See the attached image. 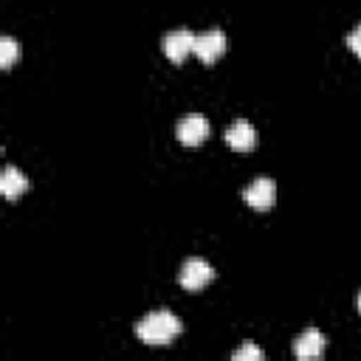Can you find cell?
Instances as JSON below:
<instances>
[{
  "instance_id": "6da1fadb",
  "label": "cell",
  "mask_w": 361,
  "mask_h": 361,
  "mask_svg": "<svg viewBox=\"0 0 361 361\" xmlns=\"http://www.w3.org/2000/svg\"><path fill=\"white\" fill-rule=\"evenodd\" d=\"M178 333H180V319L169 310H152L135 324V336L149 347L169 344Z\"/></svg>"
},
{
  "instance_id": "7a4b0ae2",
  "label": "cell",
  "mask_w": 361,
  "mask_h": 361,
  "mask_svg": "<svg viewBox=\"0 0 361 361\" xmlns=\"http://www.w3.org/2000/svg\"><path fill=\"white\" fill-rule=\"evenodd\" d=\"M212 279H214V268H212L206 259H197V257L186 259V262L180 265V271H178V282H180L186 290H200V288H206Z\"/></svg>"
},
{
  "instance_id": "3957f363",
  "label": "cell",
  "mask_w": 361,
  "mask_h": 361,
  "mask_svg": "<svg viewBox=\"0 0 361 361\" xmlns=\"http://www.w3.org/2000/svg\"><path fill=\"white\" fill-rule=\"evenodd\" d=\"M226 48H228V42H226V34H223L220 28H209V31H203V34L195 39V56H197L203 65L217 62V59L226 54Z\"/></svg>"
},
{
  "instance_id": "277c9868",
  "label": "cell",
  "mask_w": 361,
  "mask_h": 361,
  "mask_svg": "<svg viewBox=\"0 0 361 361\" xmlns=\"http://www.w3.org/2000/svg\"><path fill=\"white\" fill-rule=\"evenodd\" d=\"M195 39H197V37H195L189 28L169 31V34L164 37V54H166V59L175 62V65H180L189 54H195Z\"/></svg>"
},
{
  "instance_id": "5b68a950",
  "label": "cell",
  "mask_w": 361,
  "mask_h": 361,
  "mask_svg": "<svg viewBox=\"0 0 361 361\" xmlns=\"http://www.w3.org/2000/svg\"><path fill=\"white\" fill-rule=\"evenodd\" d=\"M243 200H245L251 209L265 212V209H271V206L276 203V183H274L271 178H257L251 186L243 189Z\"/></svg>"
},
{
  "instance_id": "8992f818",
  "label": "cell",
  "mask_w": 361,
  "mask_h": 361,
  "mask_svg": "<svg viewBox=\"0 0 361 361\" xmlns=\"http://www.w3.org/2000/svg\"><path fill=\"white\" fill-rule=\"evenodd\" d=\"M175 133H178V141H180V144L197 147V144H203V141L209 138L212 127H209V121H206L203 116H195V113H192V116H186V118L178 121Z\"/></svg>"
},
{
  "instance_id": "52a82bcc",
  "label": "cell",
  "mask_w": 361,
  "mask_h": 361,
  "mask_svg": "<svg viewBox=\"0 0 361 361\" xmlns=\"http://www.w3.org/2000/svg\"><path fill=\"white\" fill-rule=\"evenodd\" d=\"M226 144L231 147V149H237V152H248V149H254L257 147V130H254V124H248V121H234L228 130H226Z\"/></svg>"
},
{
  "instance_id": "ba28073f",
  "label": "cell",
  "mask_w": 361,
  "mask_h": 361,
  "mask_svg": "<svg viewBox=\"0 0 361 361\" xmlns=\"http://www.w3.org/2000/svg\"><path fill=\"white\" fill-rule=\"evenodd\" d=\"M293 353H296V358H302V361L319 358V355L324 353V336H322L319 330H305V333L296 338Z\"/></svg>"
},
{
  "instance_id": "9c48e42d",
  "label": "cell",
  "mask_w": 361,
  "mask_h": 361,
  "mask_svg": "<svg viewBox=\"0 0 361 361\" xmlns=\"http://www.w3.org/2000/svg\"><path fill=\"white\" fill-rule=\"evenodd\" d=\"M25 189H28V178H25L17 166H6L3 175H0V192H3L8 200H14V197H20Z\"/></svg>"
},
{
  "instance_id": "30bf717a",
  "label": "cell",
  "mask_w": 361,
  "mask_h": 361,
  "mask_svg": "<svg viewBox=\"0 0 361 361\" xmlns=\"http://www.w3.org/2000/svg\"><path fill=\"white\" fill-rule=\"evenodd\" d=\"M17 54H20L17 42H14L11 37H0V68H3V71L11 68V62L17 59Z\"/></svg>"
},
{
  "instance_id": "8fae6325",
  "label": "cell",
  "mask_w": 361,
  "mask_h": 361,
  "mask_svg": "<svg viewBox=\"0 0 361 361\" xmlns=\"http://www.w3.org/2000/svg\"><path fill=\"white\" fill-rule=\"evenodd\" d=\"M231 358L234 361H262V350L257 344H243Z\"/></svg>"
},
{
  "instance_id": "7c38bea8",
  "label": "cell",
  "mask_w": 361,
  "mask_h": 361,
  "mask_svg": "<svg viewBox=\"0 0 361 361\" xmlns=\"http://www.w3.org/2000/svg\"><path fill=\"white\" fill-rule=\"evenodd\" d=\"M347 45L353 48V54H358V56H361V25H355V28L347 34Z\"/></svg>"
},
{
  "instance_id": "4fadbf2b",
  "label": "cell",
  "mask_w": 361,
  "mask_h": 361,
  "mask_svg": "<svg viewBox=\"0 0 361 361\" xmlns=\"http://www.w3.org/2000/svg\"><path fill=\"white\" fill-rule=\"evenodd\" d=\"M358 310H361V293H358Z\"/></svg>"
}]
</instances>
